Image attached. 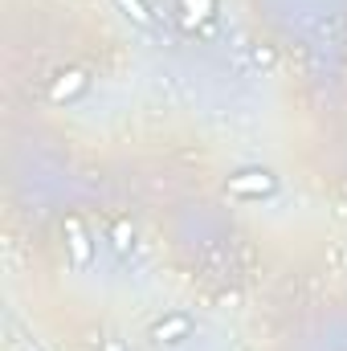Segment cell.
Wrapping results in <instances>:
<instances>
[{
	"label": "cell",
	"mask_w": 347,
	"mask_h": 351,
	"mask_svg": "<svg viewBox=\"0 0 347 351\" xmlns=\"http://www.w3.org/2000/svg\"><path fill=\"white\" fill-rule=\"evenodd\" d=\"M106 351H123V343H119V339H110V343H106Z\"/></svg>",
	"instance_id": "8"
},
{
	"label": "cell",
	"mask_w": 347,
	"mask_h": 351,
	"mask_svg": "<svg viewBox=\"0 0 347 351\" xmlns=\"http://www.w3.org/2000/svg\"><path fill=\"white\" fill-rule=\"evenodd\" d=\"M188 335H192V315H184V311H172V315L152 323V339L156 343H184Z\"/></svg>",
	"instance_id": "2"
},
{
	"label": "cell",
	"mask_w": 347,
	"mask_h": 351,
	"mask_svg": "<svg viewBox=\"0 0 347 351\" xmlns=\"http://www.w3.org/2000/svg\"><path fill=\"white\" fill-rule=\"evenodd\" d=\"M86 86H90V78L82 74V70H66V74H58V82H53V90H49V98H53V102H66V98H78Z\"/></svg>",
	"instance_id": "5"
},
{
	"label": "cell",
	"mask_w": 347,
	"mask_h": 351,
	"mask_svg": "<svg viewBox=\"0 0 347 351\" xmlns=\"http://www.w3.org/2000/svg\"><path fill=\"white\" fill-rule=\"evenodd\" d=\"M115 4H119V12H123L135 29H143V33H160V21H156V12H152L147 0H115Z\"/></svg>",
	"instance_id": "4"
},
{
	"label": "cell",
	"mask_w": 347,
	"mask_h": 351,
	"mask_svg": "<svg viewBox=\"0 0 347 351\" xmlns=\"http://www.w3.org/2000/svg\"><path fill=\"white\" fill-rule=\"evenodd\" d=\"M110 250H115L119 258H127V254L135 250V229H131L127 221H115V225H110Z\"/></svg>",
	"instance_id": "6"
},
{
	"label": "cell",
	"mask_w": 347,
	"mask_h": 351,
	"mask_svg": "<svg viewBox=\"0 0 347 351\" xmlns=\"http://www.w3.org/2000/svg\"><path fill=\"white\" fill-rule=\"evenodd\" d=\"M254 66H261V70H274V49H270V45H258V49H254Z\"/></svg>",
	"instance_id": "7"
},
{
	"label": "cell",
	"mask_w": 347,
	"mask_h": 351,
	"mask_svg": "<svg viewBox=\"0 0 347 351\" xmlns=\"http://www.w3.org/2000/svg\"><path fill=\"white\" fill-rule=\"evenodd\" d=\"M225 188L233 196H241V200H261V196H274L278 192V176L270 172V168H246V172L229 176Z\"/></svg>",
	"instance_id": "1"
},
{
	"label": "cell",
	"mask_w": 347,
	"mask_h": 351,
	"mask_svg": "<svg viewBox=\"0 0 347 351\" xmlns=\"http://www.w3.org/2000/svg\"><path fill=\"white\" fill-rule=\"evenodd\" d=\"M66 245H70V258H74V265H82V269H86V265L94 262V245H90L86 229H82L74 217L66 221Z\"/></svg>",
	"instance_id": "3"
}]
</instances>
